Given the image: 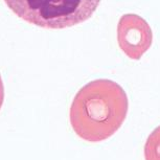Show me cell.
I'll return each instance as SVG.
<instances>
[{"instance_id": "3957f363", "label": "cell", "mask_w": 160, "mask_h": 160, "mask_svg": "<svg viewBox=\"0 0 160 160\" xmlns=\"http://www.w3.org/2000/svg\"><path fill=\"white\" fill-rule=\"evenodd\" d=\"M117 42L128 58L139 60L153 43L151 26L138 15H123L117 24Z\"/></svg>"}, {"instance_id": "5b68a950", "label": "cell", "mask_w": 160, "mask_h": 160, "mask_svg": "<svg viewBox=\"0 0 160 160\" xmlns=\"http://www.w3.org/2000/svg\"><path fill=\"white\" fill-rule=\"evenodd\" d=\"M4 102V87H3V82H2L1 75H0V109H1L2 105Z\"/></svg>"}, {"instance_id": "277c9868", "label": "cell", "mask_w": 160, "mask_h": 160, "mask_svg": "<svg viewBox=\"0 0 160 160\" xmlns=\"http://www.w3.org/2000/svg\"><path fill=\"white\" fill-rule=\"evenodd\" d=\"M143 153L146 160H160V126L149 135Z\"/></svg>"}, {"instance_id": "7a4b0ae2", "label": "cell", "mask_w": 160, "mask_h": 160, "mask_svg": "<svg viewBox=\"0 0 160 160\" xmlns=\"http://www.w3.org/2000/svg\"><path fill=\"white\" fill-rule=\"evenodd\" d=\"M102 0H4L22 20L43 28L62 29L85 22Z\"/></svg>"}, {"instance_id": "6da1fadb", "label": "cell", "mask_w": 160, "mask_h": 160, "mask_svg": "<svg viewBox=\"0 0 160 160\" xmlns=\"http://www.w3.org/2000/svg\"><path fill=\"white\" fill-rule=\"evenodd\" d=\"M129 109L127 93L111 80L92 81L82 87L72 101L70 125L78 137L101 142L118 131Z\"/></svg>"}]
</instances>
